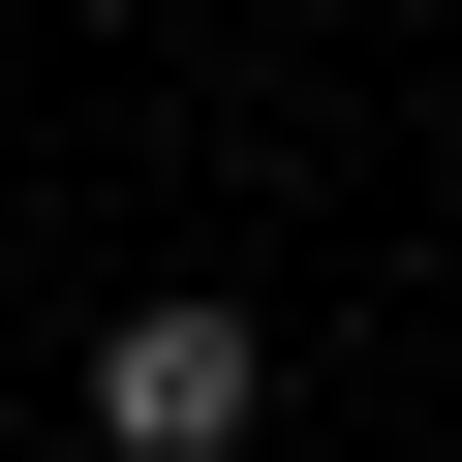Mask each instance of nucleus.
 <instances>
[{
  "mask_svg": "<svg viewBox=\"0 0 462 462\" xmlns=\"http://www.w3.org/2000/svg\"><path fill=\"white\" fill-rule=\"evenodd\" d=\"M247 431H278V339L247 309H124L93 339V462H247Z\"/></svg>",
  "mask_w": 462,
  "mask_h": 462,
  "instance_id": "1",
  "label": "nucleus"
}]
</instances>
